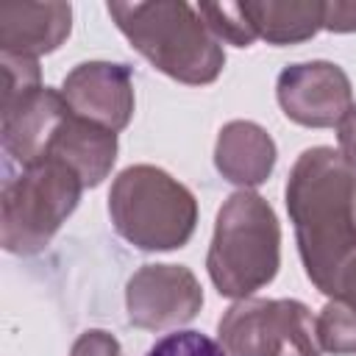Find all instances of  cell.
Returning a JSON list of instances; mask_svg holds the SVG:
<instances>
[{
    "label": "cell",
    "instance_id": "obj_1",
    "mask_svg": "<svg viewBox=\"0 0 356 356\" xmlns=\"http://www.w3.org/2000/svg\"><path fill=\"white\" fill-rule=\"evenodd\" d=\"M286 211L309 281L334 298L356 256V170L334 147L303 150L286 181Z\"/></svg>",
    "mask_w": 356,
    "mask_h": 356
},
{
    "label": "cell",
    "instance_id": "obj_2",
    "mask_svg": "<svg viewBox=\"0 0 356 356\" xmlns=\"http://www.w3.org/2000/svg\"><path fill=\"white\" fill-rule=\"evenodd\" d=\"M128 42L164 75L181 83H211L225 64L222 42L189 3H108Z\"/></svg>",
    "mask_w": 356,
    "mask_h": 356
},
{
    "label": "cell",
    "instance_id": "obj_3",
    "mask_svg": "<svg viewBox=\"0 0 356 356\" xmlns=\"http://www.w3.org/2000/svg\"><path fill=\"white\" fill-rule=\"evenodd\" d=\"M278 261L281 228L273 206L256 192H234L217 211L206 256L211 284L220 295L245 300L275 278Z\"/></svg>",
    "mask_w": 356,
    "mask_h": 356
},
{
    "label": "cell",
    "instance_id": "obj_4",
    "mask_svg": "<svg viewBox=\"0 0 356 356\" xmlns=\"http://www.w3.org/2000/svg\"><path fill=\"white\" fill-rule=\"evenodd\" d=\"M108 214L122 239L142 250H172L189 242L197 222L192 192L159 167L122 170L108 192Z\"/></svg>",
    "mask_w": 356,
    "mask_h": 356
},
{
    "label": "cell",
    "instance_id": "obj_5",
    "mask_svg": "<svg viewBox=\"0 0 356 356\" xmlns=\"http://www.w3.org/2000/svg\"><path fill=\"white\" fill-rule=\"evenodd\" d=\"M83 181L56 159L22 167L0 197V239L8 253H36L78 206Z\"/></svg>",
    "mask_w": 356,
    "mask_h": 356
},
{
    "label": "cell",
    "instance_id": "obj_6",
    "mask_svg": "<svg viewBox=\"0 0 356 356\" xmlns=\"http://www.w3.org/2000/svg\"><path fill=\"white\" fill-rule=\"evenodd\" d=\"M228 356H320L312 312L300 300H236L220 320Z\"/></svg>",
    "mask_w": 356,
    "mask_h": 356
},
{
    "label": "cell",
    "instance_id": "obj_7",
    "mask_svg": "<svg viewBox=\"0 0 356 356\" xmlns=\"http://www.w3.org/2000/svg\"><path fill=\"white\" fill-rule=\"evenodd\" d=\"M128 320L136 328H172L189 323L203 306V289L184 264H145L125 289Z\"/></svg>",
    "mask_w": 356,
    "mask_h": 356
},
{
    "label": "cell",
    "instance_id": "obj_8",
    "mask_svg": "<svg viewBox=\"0 0 356 356\" xmlns=\"http://www.w3.org/2000/svg\"><path fill=\"white\" fill-rule=\"evenodd\" d=\"M275 95L284 114L306 128L339 125L353 106L350 81L342 67L331 61L289 64L278 75Z\"/></svg>",
    "mask_w": 356,
    "mask_h": 356
},
{
    "label": "cell",
    "instance_id": "obj_9",
    "mask_svg": "<svg viewBox=\"0 0 356 356\" xmlns=\"http://www.w3.org/2000/svg\"><path fill=\"white\" fill-rule=\"evenodd\" d=\"M67 106L108 131H122L134 114V83L125 64L111 61H86L78 64L61 86Z\"/></svg>",
    "mask_w": 356,
    "mask_h": 356
},
{
    "label": "cell",
    "instance_id": "obj_10",
    "mask_svg": "<svg viewBox=\"0 0 356 356\" xmlns=\"http://www.w3.org/2000/svg\"><path fill=\"white\" fill-rule=\"evenodd\" d=\"M44 159L70 164L81 175L83 186H97L111 172V164L117 159V134L78 117L67 106L44 142L42 161Z\"/></svg>",
    "mask_w": 356,
    "mask_h": 356
},
{
    "label": "cell",
    "instance_id": "obj_11",
    "mask_svg": "<svg viewBox=\"0 0 356 356\" xmlns=\"http://www.w3.org/2000/svg\"><path fill=\"white\" fill-rule=\"evenodd\" d=\"M72 28L70 3H0L3 53L36 58L56 50Z\"/></svg>",
    "mask_w": 356,
    "mask_h": 356
},
{
    "label": "cell",
    "instance_id": "obj_12",
    "mask_svg": "<svg viewBox=\"0 0 356 356\" xmlns=\"http://www.w3.org/2000/svg\"><path fill=\"white\" fill-rule=\"evenodd\" d=\"M214 164L225 181L239 186H259L273 172L275 142L256 122L234 120L217 136Z\"/></svg>",
    "mask_w": 356,
    "mask_h": 356
},
{
    "label": "cell",
    "instance_id": "obj_13",
    "mask_svg": "<svg viewBox=\"0 0 356 356\" xmlns=\"http://www.w3.org/2000/svg\"><path fill=\"white\" fill-rule=\"evenodd\" d=\"M245 17L250 19L256 39L270 44H292L312 39L323 28L325 3H242Z\"/></svg>",
    "mask_w": 356,
    "mask_h": 356
},
{
    "label": "cell",
    "instance_id": "obj_14",
    "mask_svg": "<svg viewBox=\"0 0 356 356\" xmlns=\"http://www.w3.org/2000/svg\"><path fill=\"white\" fill-rule=\"evenodd\" d=\"M320 350H328L334 356H353L356 353V312H350L345 303L331 300L323 306L320 317L314 320Z\"/></svg>",
    "mask_w": 356,
    "mask_h": 356
},
{
    "label": "cell",
    "instance_id": "obj_15",
    "mask_svg": "<svg viewBox=\"0 0 356 356\" xmlns=\"http://www.w3.org/2000/svg\"><path fill=\"white\" fill-rule=\"evenodd\" d=\"M197 14L220 42H231L236 47H248L256 42V31L245 17L242 3H200Z\"/></svg>",
    "mask_w": 356,
    "mask_h": 356
},
{
    "label": "cell",
    "instance_id": "obj_16",
    "mask_svg": "<svg viewBox=\"0 0 356 356\" xmlns=\"http://www.w3.org/2000/svg\"><path fill=\"white\" fill-rule=\"evenodd\" d=\"M36 89H42L36 58L3 53V108L19 103Z\"/></svg>",
    "mask_w": 356,
    "mask_h": 356
},
{
    "label": "cell",
    "instance_id": "obj_17",
    "mask_svg": "<svg viewBox=\"0 0 356 356\" xmlns=\"http://www.w3.org/2000/svg\"><path fill=\"white\" fill-rule=\"evenodd\" d=\"M145 356H228V353L200 331H172L161 337Z\"/></svg>",
    "mask_w": 356,
    "mask_h": 356
},
{
    "label": "cell",
    "instance_id": "obj_18",
    "mask_svg": "<svg viewBox=\"0 0 356 356\" xmlns=\"http://www.w3.org/2000/svg\"><path fill=\"white\" fill-rule=\"evenodd\" d=\"M70 356H120V342L111 334L92 328L75 339Z\"/></svg>",
    "mask_w": 356,
    "mask_h": 356
},
{
    "label": "cell",
    "instance_id": "obj_19",
    "mask_svg": "<svg viewBox=\"0 0 356 356\" xmlns=\"http://www.w3.org/2000/svg\"><path fill=\"white\" fill-rule=\"evenodd\" d=\"M323 28L337 31V33H350L356 31V3H325L323 11Z\"/></svg>",
    "mask_w": 356,
    "mask_h": 356
},
{
    "label": "cell",
    "instance_id": "obj_20",
    "mask_svg": "<svg viewBox=\"0 0 356 356\" xmlns=\"http://www.w3.org/2000/svg\"><path fill=\"white\" fill-rule=\"evenodd\" d=\"M337 128H339V134H337V139H339V156L356 170V106H350V111L345 114V120Z\"/></svg>",
    "mask_w": 356,
    "mask_h": 356
},
{
    "label": "cell",
    "instance_id": "obj_21",
    "mask_svg": "<svg viewBox=\"0 0 356 356\" xmlns=\"http://www.w3.org/2000/svg\"><path fill=\"white\" fill-rule=\"evenodd\" d=\"M334 300H339L350 312H356V256L339 273V281H337V289H334Z\"/></svg>",
    "mask_w": 356,
    "mask_h": 356
}]
</instances>
